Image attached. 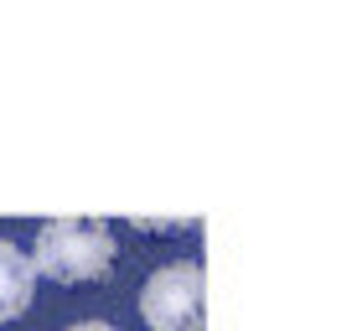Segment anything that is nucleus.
Wrapping results in <instances>:
<instances>
[{"label":"nucleus","instance_id":"1","mask_svg":"<svg viewBox=\"0 0 357 331\" xmlns=\"http://www.w3.org/2000/svg\"><path fill=\"white\" fill-rule=\"evenodd\" d=\"M119 264V238L109 223L98 217H57L36 233L31 249V269L36 279H57V285H89V279H104L109 269Z\"/></svg>","mask_w":357,"mask_h":331},{"label":"nucleus","instance_id":"2","mask_svg":"<svg viewBox=\"0 0 357 331\" xmlns=\"http://www.w3.org/2000/svg\"><path fill=\"white\" fill-rule=\"evenodd\" d=\"M140 316L151 331H202L207 316V279L197 259L161 264L140 290Z\"/></svg>","mask_w":357,"mask_h":331},{"label":"nucleus","instance_id":"3","mask_svg":"<svg viewBox=\"0 0 357 331\" xmlns=\"http://www.w3.org/2000/svg\"><path fill=\"white\" fill-rule=\"evenodd\" d=\"M36 300L31 254H21L10 238H0V321H21Z\"/></svg>","mask_w":357,"mask_h":331},{"label":"nucleus","instance_id":"4","mask_svg":"<svg viewBox=\"0 0 357 331\" xmlns=\"http://www.w3.org/2000/svg\"><path fill=\"white\" fill-rule=\"evenodd\" d=\"M68 331H119V326H109V321H73Z\"/></svg>","mask_w":357,"mask_h":331}]
</instances>
